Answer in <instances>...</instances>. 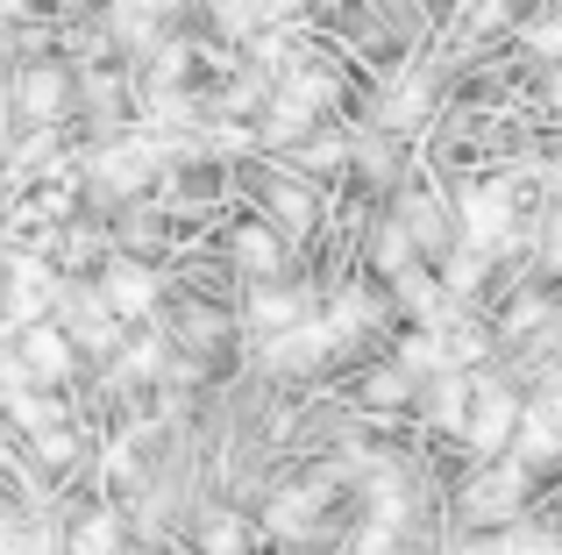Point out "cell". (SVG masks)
<instances>
[{
  "mask_svg": "<svg viewBox=\"0 0 562 555\" xmlns=\"http://www.w3.org/2000/svg\"><path fill=\"white\" fill-rule=\"evenodd\" d=\"M249 548H257V542H249V528L235 513H214L200 528V555H249Z\"/></svg>",
  "mask_w": 562,
  "mask_h": 555,
  "instance_id": "cell-2",
  "label": "cell"
},
{
  "mask_svg": "<svg viewBox=\"0 0 562 555\" xmlns=\"http://www.w3.org/2000/svg\"><path fill=\"white\" fill-rule=\"evenodd\" d=\"M114 548H122V520L114 513H86L71 528V555H114Z\"/></svg>",
  "mask_w": 562,
  "mask_h": 555,
  "instance_id": "cell-1",
  "label": "cell"
}]
</instances>
